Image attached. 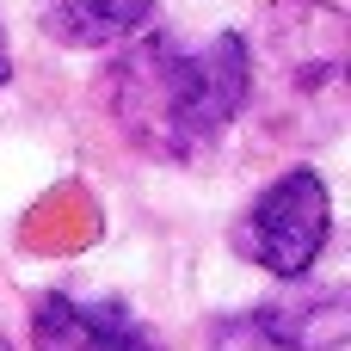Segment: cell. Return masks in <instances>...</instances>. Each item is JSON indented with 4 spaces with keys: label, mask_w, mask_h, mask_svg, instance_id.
<instances>
[{
    "label": "cell",
    "mask_w": 351,
    "mask_h": 351,
    "mask_svg": "<svg viewBox=\"0 0 351 351\" xmlns=\"http://www.w3.org/2000/svg\"><path fill=\"white\" fill-rule=\"evenodd\" d=\"M253 99V68H247V37L216 31L204 43L179 37H136L123 62L111 68V111L123 136L160 160H191L204 154Z\"/></svg>",
    "instance_id": "1"
},
{
    "label": "cell",
    "mask_w": 351,
    "mask_h": 351,
    "mask_svg": "<svg viewBox=\"0 0 351 351\" xmlns=\"http://www.w3.org/2000/svg\"><path fill=\"white\" fill-rule=\"evenodd\" d=\"M247 62L271 74V86L302 111H321V117H339V99H346V19L321 0H278L265 6L259 31L247 37Z\"/></svg>",
    "instance_id": "2"
},
{
    "label": "cell",
    "mask_w": 351,
    "mask_h": 351,
    "mask_svg": "<svg viewBox=\"0 0 351 351\" xmlns=\"http://www.w3.org/2000/svg\"><path fill=\"white\" fill-rule=\"evenodd\" d=\"M327 222H333V204H327L321 173L296 167V173H284V179L241 216L234 247H241L259 271L296 284V278H308V265L321 259V247H327Z\"/></svg>",
    "instance_id": "3"
},
{
    "label": "cell",
    "mask_w": 351,
    "mask_h": 351,
    "mask_svg": "<svg viewBox=\"0 0 351 351\" xmlns=\"http://www.w3.org/2000/svg\"><path fill=\"white\" fill-rule=\"evenodd\" d=\"M247 327L278 351H346L351 346V296L339 284H308L284 290L271 302H259V315H247Z\"/></svg>",
    "instance_id": "4"
},
{
    "label": "cell",
    "mask_w": 351,
    "mask_h": 351,
    "mask_svg": "<svg viewBox=\"0 0 351 351\" xmlns=\"http://www.w3.org/2000/svg\"><path fill=\"white\" fill-rule=\"evenodd\" d=\"M31 19L62 49H117L148 37L154 0H31Z\"/></svg>",
    "instance_id": "5"
},
{
    "label": "cell",
    "mask_w": 351,
    "mask_h": 351,
    "mask_svg": "<svg viewBox=\"0 0 351 351\" xmlns=\"http://www.w3.org/2000/svg\"><path fill=\"white\" fill-rule=\"evenodd\" d=\"M80 321H86V333H93V346L99 351H160V339L136 321V308L130 302H117V296H105V302H80Z\"/></svg>",
    "instance_id": "6"
},
{
    "label": "cell",
    "mask_w": 351,
    "mask_h": 351,
    "mask_svg": "<svg viewBox=\"0 0 351 351\" xmlns=\"http://www.w3.org/2000/svg\"><path fill=\"white\" fill-rule=\"evenodd\" d=\"M31 346L37 351H99L86 321H80V302H68V296H37L31 302Z\"/></svg>",
    "instance_id": "7"
},
{
    "label": "cell",
    "mask_w": 351,
    "mask_h": 351,
    "mask_svg": "<svg viewBox=\"0 0 351 351\" xmlns=\"http://www.w3.org/2000/svg\"><path fill=\"white\" fill-rule=\"evenodd\" d=\"M12 80V49H6V31H0V86Z\"/></svg>",
    "instance_id": "8"
},
{
    "label": "cell",
    "mask_w": 351,
    "mask_h": 351,
    "mask_svg": "<svg viewBox=\"0 0 351 351\" xmlns=\"http://www.w3.org/2000/svg\"><path fill=\"white\" fill-rule=\"evenodd\" d=\"M0 351H12V346H6V339H0Z\"/></svg>",
    "instance_id": "9"
}]
</instances>
